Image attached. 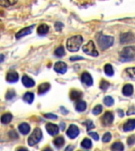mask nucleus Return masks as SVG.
<instances>
[{
  "label": "nucleus",
  "mask_w": 135,
  "mask_h": 151,
  "mask_svg": "<svg viewBox=\"0 0 135 151\" xmlns=\"http://www.w3.org/2000/svg\"><path fill=\"white\" fill-rule=\"evenodd\" d=\"M83 42V38L81 35H74L67 40L66 47L70 52L78 51Z\"/></svg>",
  "instance_id": "obj_1"
},
{
  "label": "nucleus",
  "mask_w": 135,
  "mask_h": 151,
  "mask_svg": "<svg viewBox=\"0 0 135 151\" xmlns=\"http://www.w3.org/2000/svg\"><path fill=\"white\" fill-rule=\"evenodd\" d=\"M119 59L122 61H130L135 60V47H126L120 52Z\"/></svg>",
  "instance_id": "obj_2"
},
{
  "label": "nucleus",
  "mask_w": 135,
  "mask_h": 151,
  "mask_svg": "<svg viewBox=\"0 0 135 151\" xmlns=\"http://www.w3.org/2000/svg\"><path fill=\"white\" fill-rule=\"evenodd\" d=\"M97 42L101 50H106L111 47L114 43V38L112 36L104 35L103 34H99L97 38Z\"/></svg>",
  "instance_id": "obj_3"
},
{
  "label": "nucleus",
  "mask_w": 135,
  "mask_h": 151,
  "mask_svg": "<svg viewBox=\"0 0 135 151\" xmlns=\"http://www.w3.org/2000/svg\"><path fill=\"white\" fill-rule=\"evenodd\" d=\"M42 139V132L41 130L39 128V127H36L34 129V131L33 132L32 134H31L29 138L28 139V143L29 146H34L35 144H36L37 142L41 140Z\"/></svg>",
  "instance_id": "obj_4"
},
{
  "label": "nucleus",
  "mask_w": 135,
  "mask_h": 151,
  "mask_svg": "<svg viewBox=\"0 0 135 151\" xmlns=\"http://www.w3.org/2000/svg\"><path fill=\"white\" fill-rule=\"evenodd\" d=\"M82 50L84 53L88 54V55H91V56L93 57L98 56V52H97V49H96L94 42H92V41H89L86 44L84 45L82 47Z\"/></svg>",
  "instance_id": "obj_5"
},
{
  "label": "nucleus",
  "mask_w": 135,
  "mask_h": 151,
  "mask_svg": "<svg viewBox=\"0 0 135 151\" xmlns=\"http://www.w3.org/2000/svg\"><path fill=\"white\" fill-rule=\"evenodd\" d=\"M120 42L122 44H127L135 42V36L131 32H126L121 34Z\"/></svg>",
  "instance_id": "obj_6"
},
{
  "label": "nucleus",
  "mask_w": 135,
  "mask_h": 151,
  "mask_svg": "<svg viewBox=\"0 0 135 151\" xmlns=\"http://www.w3.org/2000/svg\"><path fill=\"white\" fill-rule=\"evenodd\" d=\"M66 134H67V136H68L70 139H75L76 137L79 134V129H78V127H77L76 125L71 124L70 126L69 127L68 130H67Z\"/></svg>",
  "instance_id": "obj_7"
},
{
  "label": "nucleus",
  "mask_w": 135,
  "mask_h": 151,
  "mask_svg": "<svg viewBox=\"0 0 135 151\" xmlns=\"http://www.w3.org/2000/svg\"><path fill=\"white\" fill-rule=\"evenodd\" d=\"M114 120V116L111 112H106L102 117V124L104 126H108L111 124Z\"/></svg>",
  "instance_id": "obj_8"
},
{
  "label": "nucleus",
  "mask_w": 135,
  "mask_h": 151,
  "mask_svg": "<svg viewBox=\"0 0 135 151\" xmlns=\"http://www.w3.org/2000/svg\"><path fill=\"white\" fill-rule=\"evenodd\" d=\"M54 69L58 73L63 74L67 70V65L63 61H58V62L54 64Z\"/></svg>",
  "instance_id": "obj_9"
},
{
  "label": "nucleus",
  "mask_w": 135,
  "mask_h": 151,
  "mask_svg": "<svg viewBox=\"0 0 135 151\" xmlns=\"http://www.w3.org/2000/svg\"><path fill=\"white\" fill-rule=\"evenodd\" d=\"M46 130L48 132V134L51 135H56L59 133V126H57L56 124H52V123H47L46 124Z\"/></svg>",
  "instance_id": "obj_10"
},
{
  "label": "nucleus",
  "mask_w": 135,
  "mask_h": 151,
  "mask_svg": "<svg viewBox=\"0 0 135 151\" xmlns=\"http://www.w3.org/2000/svg\"><path fill=\"white\" fill-rule=\"evenodd\" d=\"M33 28H34V25L28 26V27H26V28H24L23 29H21L16 34V38L17 39H20V38L23 37V36H25V35H28L32 32Z\"/></svg>",
  "instance_id": "obj_11"
},
{
  "label": "nucleus",
  "mask_w": 135,
  "mask_h": 151,
  "mask_svg": "<svg viewBox=\"0 0 135 151\" xmlns=\"http://www.w3.org/2000/svg\"><path fill=\"white\" fill-rule=\"evenodd\" d=\"M81 82L84 83L87 86H92L93 83V80H92V76L89 73H83L81 75Z\"/></svg>",
  "instance_id": "obj_12"
},
{
  "label": "nucleus",
  "mask_w": 135,
  "mask_h": 151,
  "mask_svg": "<svg viewBox=\"0 0 135 151\" xmlns=\"http://www.w3.org/2000/svg\"><path fill=\"white\" fill-rule=\"evenodd\" d=\"M22 83L25 87H33L35 85V81L27 75H25L22 77Z\"/></svg>",
  "instance_id": "obj_13"
},
{
  "label": "nucleus",
  "mask_w": 135,
  "mask_h": 151,
  "mask_svg": "<svg viewBox=\"0 0 135 151\" xmlns=\"http://www.w3.org/2000/svg\"><path fill=\"white\" fill-rule=\"evenodd\" d=\"M7 81L9 83H15L17 82L19 79V76L16 72H9L7 75Z\"/></svg>",
  "instance_id": "obj_14"
},
{
  "label": "nucleus",
  "mask_w": 135,
  "mask_h": 151,
  "mask_svg": "<svg viewBox=\"0 0 135 151\" xmlns=\"http://www.w3.org/2000/svg\"><path fill=\"white\" fill-rule=\"evenodd\" d=\"M135 128V119H130L125 123L123 126V130L125 132H130Z\"/></svg>",
  "instance_id": "obj_15"
},
{
  "label": "nucleus",
  "mask_w": 135,
  "mask_h": 151,
  "mask_svg": "<svg viewBox=\"0 0 135 151\" xmlns=\"http://www.w3.org/2000/svg\"><path fill=\"white\" fill-rule=\"evenodd\" d=\"M50 88H51V85H50L49 83H41V84L38 87V94H44V93H46V92L49 91Z\"/></svg>",
  "instance_id": "obj_16"
},
{
  "label": "nucleus",
  "mask_w": 135,
  "mask_h": 151,
  "mask_svg": "<svg viewBox=\"0 0 135 151\" xmlns=\"http://www.w3.org/2000/svg\"><path fill=\"white\" fill-rule=\"evenodd\" d=\"M18 130L22 134H27L30 132V126L27 123H22L19 125Z\"/></svg>",
  "instance_id": "obj_17"
},
{
  "label": "nucleus",
  "mask_w": 135,
  "mask_h": 151,
  "mask_svg": "<svg viewBox=\"0 0 135 151\" xmlns=\"http://www.w3.org/2000/svg\"><path fill=\"white\" fill-rule=\"evenodd\" d=\"M134 92V87L131 84L125 85L123 88V94L126 96H130L132 95Z\"/></svg>",
  "instance_id": "obj_18"
},
{
  "label": "nucleus",
  "mask_w": 135,
  "mask_h": 151,
  "mask_svg": "<svg viewBox=\"0 0 135 151\" xmlns=\"http://www.w3.org/2000/svg\"><path fill=\"white\" fill-rule=\"evenodd\" d=\"M48 31H49V27L45 24H40L37 28V33L39 35H45L48 32Z\"/></svg>",
  "instance_id": "obj_19"
},
{
  "label": "nucleus",
  "mask_w": 135,
  "mask_h": 151,
  "mask_svg": "<svg viewBox=\"0 0 135 151\" xmlns=\"http://www.w3.org/2000/svg\"><path fill=\"white\" fill-rule=\"evenodd\" d=\"M86 107H87V104L85 101H82V100L78 101L76 105V109L78 112H84L86 109Z\"/></svg>",
  "instance_id": "obj_20"
},
{
  "label": "nucleus",
  "mask_w": 135,
  "mask_h": 151,
  "mask_svg": "<svg viewBox=\"0 0 135 151\" xmlns=\"http://www.w3.org/2000/svg\"><path fill=\"white\" fill-rule=\"evenodd\" d=\"M124 146L120 142H115L111 145V150L112 151H123Z\"/></svg>",
  "instance_id": "obj_21"
},
{
  "label": "nucleus",
  "mask_w": 135,
  "mask_h": 151,
  "mask_svg": "<svg viewBox=\"0 0 135 151\" xmlns=\"http://www.w3.org/2000/svg\"><path fill=\"white\" fill-rule=\"evenodd\" d=\"M12 118H13L12 114H10V113H5L1 117V122L2 124H9L11 121Z\"/></svg>",
  "instance_id": "obj_22"
},
{
  "label": "nucleus",
  "mask_w": 135,
  "mask_h": 151,
  "mask_svg": "<svg viewBox=\"0 0 135 151\" xmlns=\"http://www.w3.org/2000/svg\"><path fill=\"white\" fill-rule=\"evenodd\" d=\"M23 99L24 101H25L28 103H33V100H34V94L32 92H27V93L24 94Z\"/></svg>",
  "instance_id": "obj_23"
},
{
  "label": "nucleus",
  "mask_w": 135,
  "mask_h": 151,
  "mask_svg": "<svg viewBox=\"0 0 135 151\" xmlns=\"http://www.w3.org/2000/svg\"><path fill=\"white\" fill-rule=\"evenodd\" d=\"M17 0H0V5L3 7H9L16 4Z\"/></svg>",
  "instance_id": "obj_24"
},
{
  "label": "nucleus",
  "mask_w": 135,
  "mask_h": 151,
  "mask_svg": "<svg viewBox=\"0 0 135 151\" xmlns=\"http://www.w3.org/2000/svg\"><path fill=\"white\" fill-rule=\"evenodd\" d=\"M53 142H54V144L55 145L57 148H61L62 146L64 145L65 140H64V138H62V137H57V138L54 139Z\"/></svg>",
  "instance_id": "obj_25"
},
{
  "label": "nucleus",
  "mask_w": 135,
  "mask_h": 151,
  "mask_svg": "<svg viewBox=\"0 0 135 151\" xmlns=\"http://www.w3.org/2000/svg\"><path fill=\"white\" fill-rule=\"evenodd\" d=\"M82 96V93L78 91L73 90L70 92V99L72 100H78L81 99V97Z\"/></svg>",
  "instance_id": "obj_26"
},
{
  "label": "nucleus",
  "mask_w": 135,
  "mask_h": 151,
  "mask_svg": "<svg viewBox=\"0 0 135 151\" xmlns=\"http://www.w3.org/2000/svg\"><path fill=\"white\" fill-rule=\"evenodd\" d=\"M104 73H106V75L109 76H112L114 75V70L113 67L111 66L110 64H107L104 66Z\"/></svg>",
  "instance_id": "obj_27"
},
{
  "label": "nucleus",
  "mask_w": 135,
  "mask_h": 151,
  "mask_svg": "<svg viewBox=\"0 0 135 151\" xmlns=\"http://www.w3.org/2000/svg\"><path fill=\"white\" fill-rule=\"evenodd\" d=\"M92 142L89 139H85L81 142V146L85 149H90L92 147Z\"/></svg>",
  "instance_id": "obj_28"
},
{
  "label": "nucleus",
  "mask_w": 135,
  "mask_h": 151,
  "mask_svg": "<svg viewBox=\"0 0 135 151\" xmlns=\"http://www.w3.org/2000/svg\"><path fill=\"white\" fill-rule=\"evenodd\" d=\"M54 54L56 55V56L59 57V58H61L65 54V50H64V47H59L55 50V51H54Z\"/></svg>",
  "instance_id": "obj_29"
},
{
  "label": "nucleus",
  "mask_w": 135,
  "mask_h": 151,
  "mask_svg": "<svg viewBox=\"0 0 135 151\" xmlns=\"http://www.w3.org/2000/svg\"><path fill=\"white\" fill-rule=\"evenodd\" d=\"M104 102L107 106H111L114 104V99L111 96H106L104 99Z\"/></svg>",
  "instance_id": "obj_30"
},
{
  "label": "nucleus",
  "mask_w": 135,
  "mask_h": 151,
  "mask_svg": "<svg viewBox=\"0 0 135 151\" xmlns=\"http://www.w3.org/2000/svg\"><path fill=\"white\" fill-rule=\"evenodd\" d=\"M102 110H103V106L101 105H97L92 109V113L94 115H99V113L102 112Z\"/></svg>",
  "instance_id": "obj_31"
},
{
  "label": "nucleus",
  "mask_w": 135,
  "mask_h": 151,
  "mask_svg": "<svg viewBox=\"0 0 135 151\" xmlns=\"http://www.w3.org/2000/svg\"><path fill=\"white\" fill-rule=\"evenodd\" d=\"M15 95H16V94H15V91L14 90H9L6 94V99L7 100H11L12 99H14L15 97Z\"/></svg>",
  "instance_id": "obj_32"
},
{
  "label": "nucleus",
  "mask_w": 135,
  "mask_h": 151,
  "mask_svg": "<svg viewBox=\"0 0 135 151\" xmlns=\"http://www.w3.org/2000/svg\"><path fill=\"white\" fill-rule=\"evenodd\" d=\"M83 124H85V125H86V127H87V130H88V131H89V130L92 129V128H94V127H95L94 124L92 123V120H86V121L83 123Z\"/></svg>",
  "instance_id": "obj_33"
},
{
  "label": "nucleus",
  "mask_w": 135,
  "mask_h": 151,
  "mask_svg": "<svg viewBox=\"0 0 135 151\" xmlns=\"http://www.w3.org/2000/svg\"><path fill=\"white\" fill-rule=\"evenodd\" d=\"M111 134L110 132H107L104 134V136L102 138V140L104 142H108L111 141Z\"/></svg>",
  "instance_id": "obj_34"
},
{
  "label": "nucleus",
  "mask_w": 135,
  "mask_h": 151,
  "mask_svg": "<svg viewBox=\"0 0 135 151\" xmlns=\"http://www.w3.org/2000/svg\"><path fill=\"white\" fill-rule=\"evenodd\" d=\"M126 72L127 74L130 76L131 78H134L135 79V68H128L126 69Z\"/></svg>",
  "instance_id": "obj_35"
},
{
  "label": "nucleus",
  "mask_w": 135,
  "mask_h": 151,
  "mask_svg": "<svg viewBox=\"0 0 135 151\" xmlns=\"http://www.w3.org/2000/svg\"><path fill=\"white\" fill-rule=\"evenodd\" d=\"M109 83L106 80H102L101 83H100V89H102L103 91H106L109 87Z\"/></svg>",
  "instance_id": "obj_36"
},
{
  "label": "nucleus",
  "mask_w": 135,
  "mask_h": 151,
  "mask_svg": "<svg viewBox=\"0 0 135 151\" xmlns=\"http://www.w3.org/2000/svg\"><path fill=\"white\" fill-rule=\"evenodd\" d=\"M128 144L131 146V145H134L135 143V134H133V135H130L127 139Z\"/></svg>",
  "instance_id": "obj_37"
},
{
  "label": "nucleus",
  "mask_w": 135,
  "mask_h": 151,
  "mask_svg": "<svg viewBox=\"0 0 135 151\" xmlns=\"http://www.w3.org/2000/svg\"><path fill=\"white\" fill-rule=\"evenodd\" d=\"M44 117L51 119V120H55L58 118V116L54 115L53 113H47V114H44Z\"/></svg>",
  "instance_id": "obj_38"
},
{
  "label": "nucleus",
  "mask_w": 135,
  "mask_h": 151,
  "mask_svg": "<svg viewBox=\"0 0 135 151\" xmlns=\"http://www.w3.org/2000/svg\"><path fill=\"white\" fill-rule=\"evenodd\" d=\"M89 134L96 141L99 140V135H98L97 132H89Z\"/></svg>",
  "instance_id": "obj_39"
},
{
  "label": "nucleus",
  "mask_w": 135,
  "mask_h": 151,
  "mask_svg": "<svg viewBox=\"0 0 135 151\" xmlns=\"http://www.w3.org/2000/svg\"><path fill=\"white\" fill-rule=\"evenodd\" d=\"M9 135L11 139H16L17 138V134L15 132V131H10L9 133Z\"/></svg>",
  "instance_id": "obj_40"
},
{
  "label": "nucleus",
  "mask_w": 135,
  "mask_h": 151,
  "mask_svg": "<svg viewBox=\"0 0 135 151\" xmlns=\"http://www.w3.org/2000/svg\"><path fill=\"white\" fill-rule=\"evenodd\" d=\"M127 115H131V114H135V107H130L129 110L126 113Z\"/></svg>",
  "instance_id": "obj_41"
},
{
  "label": "nucleus",
  "mask_w": 135,
  "mask_h": 151,
  "mask_svg": "<svg viewBox=\"0 0 135 151\" xmlns=\"http://www.w3.org/2000/svg\"><path fill=\"white\" fill-rule=\"evenodd\" d=\"M62 28V24L60 23V22L55 24V28H56L57 31H61Z\"/></svg>",
  "instance_id": "obj_42"
},
{
  "label": "nucleus",
  "mask_w": 135,
  "mask_h": 151,
  "mask_svg": "<svg viewBox=\"0 0 135 151\" xmlns=\"http://www.w3.org/2000/svg\"><path fill=\"white\" fill-rule=\"evenodd\" d=\"M83 59L82 57H80V56H73L72 57L70 58L71 61H75V60H81Z\"/></svg>",
  "instance_id": "obj_43"
},
{
  "label": "nucleus",
  "mask_w": 135,
  "mask_h": 151,
  "mask_svg": "<svg viewBox=\"0 0 135 151\" xmlns=\"http://www.w3.org/2000/svg\"><path fill=\"white\" fill-rule=\"evenodd\" d=\"M73 148H74V147H73V146H70H70H68L67 147H66L65 151H73Z\"/></svg>",
  "instance_id": "obj_44"
},
{
  "label": "nucleus",
  "mask_w": 135,
  "mask_h": 151,
  "mask_svg": "<svg viewBox=\"0 0 135 151\" xmlns=\"http://www.w3.org/2000/svg\"><path fill=\"white\" fill-rule=\"evenodd\" d=\"M65 127H65V124L62 122L61 124H60V128H61L62 131H63V130L65 129Z\"/></svg>",
  "instance_id": "obj_45"
},
{
  "label": "nucleus",
  "mask_w": 135,
  "mask_h": 151,
  "mask_svg": "<svg viewBox=\"0 0 135 151\" xmlns=\"http://www.w3.org/2000/svg\"><path fill=\"white\" fill-rule=\"evenodd\" d=\"M43 151H53L52 150V148H50V147H46L43 150Z\"/></svg>",
  "instance_id": "obj_46"
},
{
  "label": "nucleus",
  "mask_w": 135,
  "mask_h": 151,
  "mask_svg": "<svg viewBox=\"0 0 135 151\" xmlns=\"http://www.w3.org/2000/svg\"><path fill=\"white\" fill-rule=\"evenodd\" d=\"M17 151H28V150L25 148H24V147H21V148H19L17 150Z\"/></svg>",
  "instance_id": "obj_47"
},
{
  "label": "nucleus",
  "mask_w": 135,
  "mask_h": 151,
  "mask_svg": "<svg viewBox=\"0 0 135 151\" xmlns=\"http://www.w3.org/2000/svg\"><path fill=\"white\" fill-rule=\"evenodd\" d=\"M3 58H4V56H3L2 54H1V62L3 61Z\"/></svg>",
  "instance_id": "obj_48"
}]
</instances>
